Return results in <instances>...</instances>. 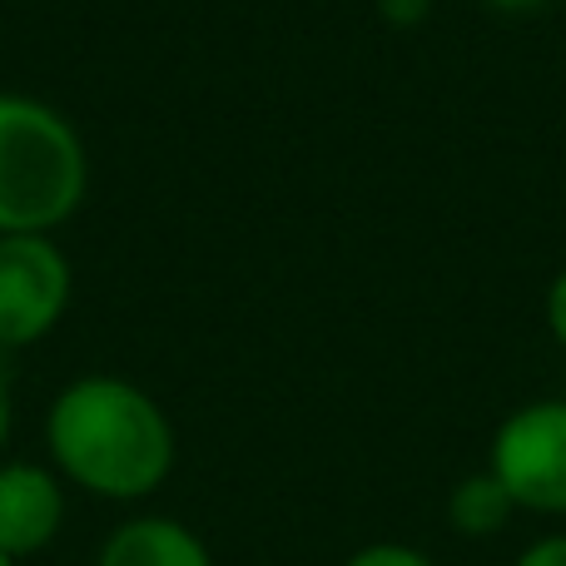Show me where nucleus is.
<instances>
[{
	"label": "nucleus",
	"instance_id": "1",
	"mask_svg": "<svg viewBox=\"0 0 566 566\" xmlns=\"http://www.w3.org/2000/svg\"><path fill=\"white\" fill-rule=\"evenodd\" d=\"M50 468L99 502H145L179 458L175 422L139 382L85 373L65 382L45 412Z\"/></svg>",
	"mask_w": 566,
	"mask_h": 566
},
{
	"label": "nucleus",
	"instance_id": "2",
	"mask_svg": "<svg viewBox=\"0 0 566 566\" xmlns=\"http://www.w3.org/2000/svg\"><path fill=\"white\" fill-rule=\"evenodd\" d=\"M90 189L80 129L55 105L0 95V234H55Z\"/></svg>",
	"mask_w": 566,
	"mask_h": 566
},
{
	"label": "nucleus",
	"instance_id": "3",
	"mask_svg": "<svg viewBox=\"0 0 566 566\" xmlns=\"http://www.w3.org/2000/svg\"><path fill=\"white\" fill-rule=\"evenodd\" d=\"M488 468L512 492L517 512L566 517V398H537L507 412Z\"/></svg>",
	"mask_w": 566,
	"mask_h": 566
},
{
	"label": "nucleus",
	"instance_id": "4",
	"mask_svg": "<svg viewBox=\"0 0 566 566\" xmlns=\"http://www.w3.org/2000/svg\"><path fill=\"white\" fill-rule=\"evenodd\" d=\"M75 274L50 234H0V353L50 338L65 318Z\"/></svg>",
	"mask_w": 566,
	"mask_h": 566
},
{
	"label": "nucleus",
	"instance_id": "5",
	"mask_svg": "<svg viewBox=\"0 0 566 566\" xmlns=\"http://www.w3.org/2000/svg\"><path fill=\"white\" fill-rule=\"evenodd\" d=\"M65 527V478L45 462H0V557L25 562Z\"/></svg>",
	"mask_w": 566,
	"mask_h": 566
},
{
	"label": "nucleus",
	"instance_id": "6",
	"mask_svg": "<svg viewBox=\"0 0 566 566\" xmlns=\"http://www.w3.org/2000/svg\"><path fill=\"white\" fill-rule=\"evenodd\" d=\"M95 566H214V557L179 517H129L105 537Z\"/></svg>",
	"mask_w": 566,
	"mask_h": 566
},
{
	"label": "nucleus",
	"instance_id": "7",
	"mask_svg": "<svg viewBox=\"0 0 566 566\" xmlns=\"http://www.w3.org/2000/svg\"><path fill=\"white\" fill-rule=\"evenodd\" d=\"M517 517V502H512V492L497 482V472L482 468V472H468V478L452 488L448 497V522L458 537H497L507 522Z\"/></svg>",
	"mask_w": 566,
	"mask_h": 566
},
{
	"label": "nucleus",
	"instance_id": "8",
	"mask_svg": "<svg viewBox=\"0 0 566 566\" xmlns=\"http://www.w3.org/2000/svg\"><path fill=\"white\" fill-rule=\"evenodd\" d=\"M343 566H438L428 552L402 547V542H373V547H358Z\"/></svg>",
	"mask_w": 566,
	"mask_h": 566
},
{
	"label": "nucleus",
	"instance_id": "9",
	"mask_svg": "<svg viewBox=\"0 0 566 566\" xmlns=\"http://www.w3.org/2000/svg\"><path fill=\"white\" fill-rule=\"evenodd\" d=\"M512 566H566V532L562 537H542V542H532L527 552H522Z\"/></svg>",
	"mask_w": 566,
	"mask_h": 566
},
{
	"label": "nucleus",
	"instance_id": "10",
	"mask_svg": "<svg viewBox=\"0 0 566 566\" xmlns=\"http://www.w3.org/2000/svg\"><path fill=\"white\" fill-rule=\"evenodd\" d=\"M547 328H552V338L566 348V269L547 283Z\"/></svg>",
	"mask_w": 566,
	"mask_h": 566
},
{
	"label": "nucleus",
	"instance_id": "11",
	"mask_svg": "<svg viewBox=\"0 0 566 566\" xmlns=\"http://www.w3.org/2000/svg\"><path fill=\"white\" fill-rule=\"evenodd\" d=\"M378 6L392 25H418V20L428 15V0H378Z\"/></svg>",
	"mask_w": 566,
	"mask_h": 566
},
{
	"label": "nucleus",
	"instance_id": "12",
	"mask_svg": "<svg viewBox=\"0 0 566 566\" xmlns=\"http://www.w3.org/2000/svg\"><path fill=\"white\" fill-rule=\"evenodd\" d=\"M10 428H15V392H10V378L0 373V452L10 442Z\"/></svg>",
	"mask_w": 566,
	"mask_h": 566
},
{
	"label": "nucleus",
	"instance_id": "13",
	"mask_svg": "<svg viewBox=\"0 0 566 566\" xmlns=\"http://www.w3.org/2000/svg\"><path fill=\"white\" fill-rule=\"evenodd\" d=\"M492 10H507V15H522V10H542L547 0H488Z\"/></svg>",
	"mask_w": 566,
	"mask_h": 566
},
{
	"label": "nucleus",
	"instance_id": "14",
	"mask_svg": "<svg viewBox=\"0 0 566 566\" xmlns=\"http://www.w3.org/2000/svg\"><path fill=\"white\" fill-rule=\"evenodd\" d=\"M0 566H20V562H10V557H0Z\"/></svg>",
	"mask_w": 566,
	"mask_h": 566
}]
</instances>
